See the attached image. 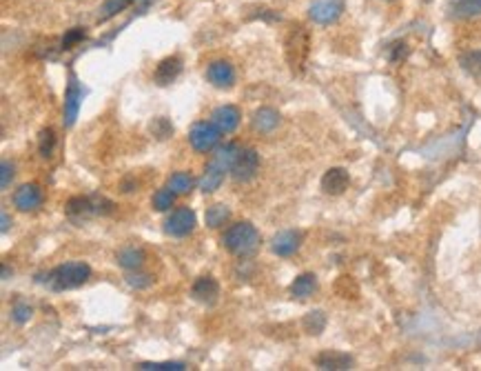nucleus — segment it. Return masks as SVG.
<instances>
[{
  "label": "nucleus",
  "mask_w": 481,
  "mask_h": 371,
  "mask_svg": "<svg viewBox=\"0 0 481 371\" xmlns=\"http://www.w3.org/2000/svg\"><path fill=\"white\" fill-rule=\"evenodd\" d=\"M82 40H84V29L82 27H73V29L67 31L65 36H62V49H73Z\"/></svg>",
  "instance_id": "nucleus-32"
},
{
  "label": "nucleus",
  "mask_w": 481,
  "mask_h": 371,
  "mask_svg": "<svg viewBox=\"0 0 481 371\" xmlns=\"http://www.w3.org/2000/svg\"><path fill=\"white\" fill-rule=\"evenodd\" d=\"M260 169V156L255 150H240L238 158H235V163L231 167V174L235 180H240V183H247V180H251L255 174H258Z\"/></svg>",
  "instance_id": "nucleus-9"
},
{
  "label": "nucleus",
  "mask_w": 481,
  "mask_h": 371,
  "mask_svg": "<svg viewBox=\"0 0 481 371\" xmlns=\"http://www.w3.org/2000/svg\"><path fill=\"white\" fill-rule=\"evenodd\" d=\"M211 120L220 127V132L231 134L235 127L240 125V111L233 105H220V107L211 114Z\"/></svg>",
  "instance_id": "nucleus-16"
},
{
  "label": "nucleus",
  "mask_w": 481,
  "mask_h": 371,
  "mask_svg": "<svg viewBox=\"0 0 481 371\" xmlns=\"http://www.w3.org/2000/svg\"><path fill=\"white\" fill-rule=\"evenodd\" d=\"M350 185V176L344 167H330L328 172L322 176V189L324 194H330V196H339L344 194L346 189Z\"/></svg>",
  "instance_id": "nucleus-13"
},
{
  "label": "nucleus",
  "mask_w": 481,
  "mask_h": 371,
  "mask_svg": "<svg viewBox=\"0 0 481 371\" xmlns=\"http://www.w3.org/2000/svg\"><path fill=\"white\" fill-rule=\"evenodd\" d=\"M42 205V192L34 183L20 185L14 192V207L18 211H36Z\"/></svg>",
  "instance_id": "nucleus-11"
},
{
  "label": "nucleus",
  "mask_w": 481,
  "mask_h": 371,
  "mask_svg": "<svg viewBox=\"0 0 481 371\" xmlns=\"http://www.w3.org/2000/svg\"><path fill=\"white\" fill-rule=\"evenodd\" d=\"M31 314H34V309H31V305L27 300H23V298L16 300L14 307H12V318H14V323H18V325L29 323Z\"/></svg>",
  "instance_id": "nucleus-30"
},
{
  "label": "nucleus",
  "mask_w": 481,
  "mask_h": 371,
  "mask_svg": "<svg viewBox=\"0 0 481 371\" xmlns=\"http://www.w3.org/2000/svg\"><path fill=\"white\" fill-rule=\"evenodd\" d=\"M406 56H408V45H406V42H395V45L390 47V60L399 62Z\"/></svg>",
  "instance_id": "nucleus-36"
},
{
  "label": "nucleus",
  "mask_w": 481,
  "mask_h": 371,
  "mask_svg": "<svg viewBox=\"0 0 481 371\" xmlns=\"http://www.w3.org/2000/svg\"><path fill=\"white\" fill-rule=\"evenodd\" d=\"M131 3H135V0H109V3L104 5V9H102V16H100V20H106V18H111L115 12H120V9H124L126 5H131Z\"/></svg>",
  "instance_id": "nucleus-34"
},
{
  "label": "nucleus",
  "mask_w": 481,
  "mask_h": 371,
  "mask_svg": "<svg viewBox=\"0 0 481 371\" xmlns=\"http://www.w3.org/2000/svg\"><path fill=\"white\" fill-rule=\"evenodd\" d=\"M115 260L124 269H140L144 262V251L135 245H126L115 253Z\"/></svg>",
  "instance_id": "nucleus-21"
},
{
  "label": "nucleus",
  "mask_w": 481,
  "mask_h": 371,
  "mask_svg": "<svg viewBox=\"0 0 481 371\" xmlns=\"http://www.w3.org/2000/svg\"><path fill=\"white\" fill-rule=\"evenodd\" d=\"M253 129L260 132V134H271L277 125H280V114L271 107H260L258 111L253 114Z\"/></svg>",
  "instance_id": "nucleus-18"
},
{
  "label": "nucleus",
  "mask_w": 481,
  "mask_h": 371,
  "mask_svg": "<svg viewBox=\"0 0 481 371\" xmlns=\"http://www.w3.org/2000/svg\"><path fill=\"white\" fill-rule=\"evenodd\" d=\"M224 174H227V169H222L216 163H209V167L205 169V174H202V178H200V189L205 194L218 192L220 185L224 183Z\"/></svg>",
  "instance_id": "nucleus-19"
},
{
  "label": "nucleus",
  "mask_w": 481,
  "mask_h": 371,
  "mask_svg": "<svg viewBox=\"0 0 481 371\" xmlns=\"http://www.w3.org/2000/svg\"><path fill=\"white\" fill-rule=\"evenodd\" d=\"M126 282H129L131 287H135V289H144V287L151 284V278L144 275V273H131V275H126Z\"/></svg>",
  "instance_id": "nucleus-35"
},
{
  "label": "nucleus",
  "mask_w": 481,
  "mask_h": 371,
  "mask_svg": "<svg viewBox=\"0 0 481 371\" xmlns=\"http://www.w3.org/2000/svg\"><path fill=\"white\" fill-rule=\"evenodd\" d=\"M194 185H196V178L191 176L189 172H176V174H171V176H169V183H167V187L171 189V192H176L178 196L189 194L191 189H194Z\"/></svg>",
  "instance_id": "nucleus-23"
},
{
  "label": "nucleus",
  "mask_w": 481,
  "mask_h": 371,
  "mask_svg": "<svg viewBox=\"0 0 481 371\" xmlns=\"http://www.w3.org/2000/svg\"><path fill=\"white\" fill-rule=\"evenodd\" d=\"M229 218H231V209H229V205H222V203L211 205V207L207 209V214H205L207 227H211V229L224 227V225L229 222Z\"/></svg>",
  "instance_id": "nucleus-22"
},
{
  "label": "nucleus",
  "mask_w": 481,
  "mask_h": 371,
  "mask_svg": "<svg viewBox=\"0 0 481 371\" xmlns=\"http://www.w3.org/2000/svg\"><path fill=\"white\" fill-rule=\"evenodd\" d=\"M388 3H390V0H388Z\"/></svg>",
  "instance_id": "nucleus-39"
},
{
  "label": "nucleus",
  "mask_w": 481,
  "mask_h": 371,
  "mask_svg": "<svg viewBox=\"0 0 481 371\" xmlns=\"http://www.w3.org/2000/svg\"><path fill=\"white\" fill-rule=\"evenodd\" d=\"M113 203L104 196H76L67 203V216L73 220H84L91 216H106L111 214Z\"/></svg>",
  "instance_id": "nucleus-4"
},
{
  "label": "nucleus",
  "mask_w": 481,
  "mask_h": 371,
  "mask_svg": "<svg viewBox=\"0 0 481 371\" xmlns=\"http://www.w3.org/2000/svg\"><path fill=\"white\" fill-rule=\"evenodd\" d=\"M453 14L457 18H477L481 16V0H457Z\"/></svg>",
  "instance_id": "nucleus-26"
},
{
  "label": "nucleus",
  "mask_w": 481,
  "mask_h": 371,
  "mask_svg": "<svg viewBox=\"0 0 481 371\" xmlns=\"http://www.w3.org/2000/svg\"><path fill=\"white\" fill-rule=\"evenodd\" d=\"M459 62H462V67H464L466 73H470L473 78H481V51L479 49L464 51L462 58H459Z\"/></svg>",
  "instance_id": "nucleus-25"
},
{
  "label": "nucleus",
  "mask_w": 481,
  "mask_h": 371,
  "mask_svg": "<svg viewBox=\"0 0 481 371\" xmlns=\"http://www.w3.org/2000/svg\"><path fill=\"white\" fill-rule=\"evenodd\" d=\"M315 365L319 369L341 371V369H352V358L344 352H322L315 358Z\"/></svg>",
  "instance_id": "nucleus-17"
},
{
  "label": "nucleus",
  "mask_w": 481,
  "mask_h": 371,
  "mask_svg": "<svg viewBox=\"0 0 481 371\" xmlns=\"http://www.w3.org/2000/svg\"><path fill=\"white\" fill-rule=\"evenodd\" d=\"M220 127L216 123H207V120H200L196 123L194 127H191V132H189V143L191 147H194L196 152L200 154H207L211 152L213 147H218L220 143Z\"/></svg>",
  "instance_id": "nucleus-5"
},
{
  "label": "nucleus",
  "mask_w": 481,
  "mask_h": 371,
  "mask_svg": "<svg viewBox=\"0 0 481 371\" xmlns=\"http://www.w3.org/2000/svg\"><path fill=\"white\" fill-rule=\"evenodd\" d=\"M82 96H84L82 82H78L76 73L69 71V82L65 89V105H62V116H65L62 120H65V127H73V123H76L80 105H82Z\"/></svg>",
  "instance_id": "nucleus-7"
},
{
  "label": "nucleus",
  "mask_w": 481,
  "mask_h": 371,
  "mask_svg": "<svg viewBox=\"0 0 481 371\" xmlns=\"http://www.w3.org/2000/svg\"><path fill=\"white\" fill-rule=\"evenodd\" d=\"M180 73H182V58L180 56H167L164 60L158 62V67L153 71V80L164 87V84H171Z\"/></svg>",
  "instance_id": "nucleus-14"
},
{
  "label": "nucleus",
  "mask_w": 481,
  "mask_h": 371,
  "mask_svg": "<svg viewBox=\"0 0 481 371\" xmlns=\"http://www.w3.org/2000/svg\"><path fill=\"white\" fill-rule=\"evenodd\" d=\"M176 192H171L169 187H164V189H158V192L153 194V207L158 209V211H169L171 207H173V203H176Z\"/></svg>",
  "instance_id": "nucleus-29"
},
{
  "label": "nucleus",
  "mask_w": 481,
  "mask_h": 371,
  "mask_svg": "<svg viewBox=\"0 0 481 371\" xmlns=\"http://www.w3.org/2000/svg\"><path fill=\"white\" fill-rule=\"evenodd\" d=\"M284 54H286V62H288V67L293 69V73L304 71L306 62H308V54H311V34H308V29L304 25H295L286 34Z\"/></svg>",
  "instance_id": "nucleus-2"
},
{
  "label": "nucleus",
  "mask_w": 481,
  "mask_h": 371,
  "mask_svg": "<svg viewBox=\"0 0 481 371\" xmlns=\"http://www.w3.org/2000/svg\"><path fill=\"white\" fill-rule=\"evenodd\" d=\"M196 229V211L191 207H178L164 220V234L173 238H185Z\"/></svg>",
  "instance_id": "nucleus-6"
},
{
  "label": "nucleus",
  "mask_w": 481,
  "mask_h": 371,
  "mask_svg": "<svg viewBox=\"0 0 481 371\" xmlns=\"http://www.w3.org/2000/svg\"><path fill=\"white\" fill-rule=\"evenodd\" d=\"M207 80L218 89H231L235 84V69L229 60H213L207 67Z\"/></svg>",
  "instance_id": "nucleus-10"
},
{
  "label": "nucleus",
  "mask_w": 481,
  "mask_h": 371,
  "mask_svg": "<svg viewBox=\"0 0 481 371\" xmlns=\"http://www.w3.org/2000/svg\"><path fill=\"white\" fill-rule=\"evenodd\" d=\"M0 229H3V234L9 229V216H7V211H3V227H0Z\"/></svg>",
  "instance_id": "nucleus-38"
},
{
  "label": "nucleus",
  "mask_w": 481,
  "mask_h": 371,
  "mask_svg": "<svg viewBox=\"0 0 481 371\" xmlns=\"http://www.w3.org/2000/svg\"><path fill=\"white\" fill-rule=\"evenodd\" d=\"M260 231L255 229L251 222H235V225L224 229V234L220 238L222 247L231 251L233 256L238 258H247L253 256L260 247Z\"/></svg>",
  "instance_id": "nucleus-1"
},
{
  "label": "nucleus",
  "mask_w": 481,
  "mask_h": 371,
  "mask_svg": "<svg viewBox=\"0 0 481 371\" xmlns=\"http://www.w3.org/2000/svg\"><path fill=\"white\" fill-rule=\"evenodd\" d=\"M240 150H242V147L235 145V143L222 145L220 150L216 152V156H213L211 163H216V165H220L222 169H227V172H231V167H233V163H235V158H238Z\"/></svg>",
  "instance_id": "nucleus-24"
},
{
  "label": "nucleus",
  "mask_w": 481,
  "mask_h": 371,
  "mask_svg": "<svg viewBox=\"0 0 481 371\" xmlns=\"http://www.w3.org/2000/svg\"><path fill=\"white\" fill-rule=\"evenodd\" d=\"M302 247V234L299 231H282V234H277L271 242V249L275 256H282V258H288L293 256V253Z\"/></svg>",
  "instance_id": "nucleus-15"
},
{
  "label": "nucleus",
  "mask_w": 481,
  "mask_h": 371,
  "mask_svg": "<svg viewBox=\"0 0 481 371\" xmlns=\"http://www.w3.org/2000/svg\"><path fill=\"white\" fill-rule=\"evenodd\" d=\"M317 289V278H315V273H302V275H297V278L291 282V296L297 300H304V298H311V296L315 293Z\"/></svg>",
  "instance_id": "nucleus-20"
},
{
  "label": "nucleus",
  "mask_w": 481,
  "mask_h": 371,
  "mask_svg": "<svg viewBox=\"0 0 481 371\" xmlns=\"http://www.w3.org/2000/svg\"><path fill=\"white\" fill-rule=\"evenodd\" d=\"M302 327H304L306 334H313V336L322 334L324 327H326V316H324V311H311V314H306L304 320H302Z\"/></svg>",
  "instance_id": "nucleus-27"
},
{
  "label": "nucleus",
  "mask_w": 481,
  "mask_h": 371,
  "mask_svg": "<svg viewBox=\"0 0 481 371\" xmlns=\"http://www.w3.org/2000/svg\"><path fill=\"white\" fill-rule=\"evenodd\" d=\"M91 278V267L87 262L80 260H71V262H62L56 269L49 273V284L56 291H65V289H78L84 282Z\"/></svg>",
  "instance_id": "nucleus-3"
},
{
  "label": "nucleus",
  "mask_w": 481,
  "mask_h": 371,
  "mask_svg": "<svg viewBox=\"0 0 481 371\" xmlns=\"http://www.w3.org/2000/svg\"><path fill=\"white\" fill-rule=\"evenodd\" d=\"M151 132H153L155 138L164 141V138H169L171 134H173V125H171V120L164 118V116H158V118H153V123H151Z\"/></svg>",
  "instance_id": "nucleus-31"
},
{
  "label": "nucleus",
  "mask_w": 481,
  "mask_h": 371,
  "mask_svg": "<svg viewBox=\"0 0 481 371\" xmlns=\"http://www.w3.org/2000/svg\"><path fill=\"white\" fill-rule=\"evenodd\" d=\"M3 180H0V185H3V189H9V185H12L14 180V165L9 161H3Z\"/></svg>",
  "instance_id": "nucleus-37"
},
{
  "label": "nucleus",
  "mask_w": 481,
  "mask_h": 371,
  "mask_svg": "<svg viewBox=\"0 0 481 371\" xmlns=\"http://www.w3.org/2000/svg\"><path fill=\"white\" fill-rule=\"evenodd\" d=\"M138 369H142V371H182L187 367L182 363H142V365H138Z\"/></svg>",
  "instance_id": "nucleus-33"
},
{
  "label": "nucleus",
  "mask_w": 481,
  "mask_h": 371,
  "mask_svg": "<svg viewBox=\"0 0 481 371\" xmlns=\"http://www.w3.org/2000/svg\"><path fill=\"white\" fill-rule=\"evenodd\" d=\"M38 152L42 158H51L53 152H56V132L53 129H42L38 136Z\"/></svg>",
  "instance_id": "nucleus-28"
},
{
  "label": "nucleus",
  "mask_w": 481,
  "mask_h": 371,
  "mask_svg": "<svg viewBox=\"0 0 481 371\" xmlns=\"http://www.w3.org/2000/svg\"><path fill=\"white\" fill-rule=\"evenodd\" d=\"M191 296L202 305H216L220 296V284L213 275H200L194 282V287H191Z\"/></svg>",
  "instance_id": "nucleus-12"
},
{
  "label": "nucleus",
  "mask_w": 481,
  "mask_h": 371,
  "mask_svg": "<svg viewBox=\"0 0 481 371\" xmlns=\"http://www.w3.org/2000/svg\"><path fill=\"white\" fill-rule=\"evenodd\" d=\"M344 9H346L344 0H313L311 7H308V18L317 25H330L339 20Z\"/></svg>",
  "instance_id": "nucleus-8"
}]
</instances>
